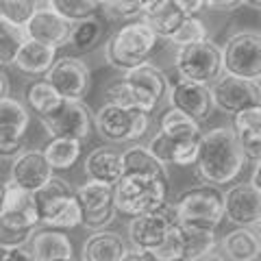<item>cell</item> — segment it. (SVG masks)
Returning <instances> with one entry per match:
<instances>
[{"label":"cell","mask_w":261,"mask_h":261,"mask_svg":"<svg viewBox=\"0 0 261 261\" xmlns=\"http://www.w3.org/2000/svg\"><path fill=\"white\" fill-rule=\"evenodd\" d=\"M196 154H198V142H176L170 166L190 168L196 163Z\"/></svg>","instance_id":"obj_44"},{"label":"cell","mask_w":261,"mask_h":261,"mask_svg":"<svg viewBox=\"0 0 261 261\" xmlns=\"http://www.w3.org/2000/svg\"><path fill=\"white\" fill-rule=\"evenodd\" d=\"M100 9L113 20H130L142 13L144 0H107Z\"/></svg>","instance_id":"obj_40"},{"label":"cell","mask_w":261,"mask_h":261,"mask_svg":"<svg viewBox=\"0 0 261 261\" xmlns=\"http://www.w3.org/2000/svg\"><path fill=\"white\" fill-rule=\"evenodd\" d=\"M120 261H150L148 257L144 255V252H137V250H126L124 255H122Z\"/></svg>","instance_id":"obj_49"},{"label":"cell","mask_w":261,"mask_h":261,"mask_svg":"<svg viewBox=\"0 0 261 261\" xmlns=\"http://www.w3.org/2000/svg\"><path fill=\"white\" fill-rule=\"evenodd\" d=\"M48 7L68 24H76L89 18H96L102 3L100 0H50Z\"/></svg>","instance_id":"obj_31"},{"label":"cell","mask_w":261,"mask_h":261,"mask_svg":"<svg viewBox=\"0 0 261 261\" xmlns=\"http://www.w3.org/2000/svg\"><path fill=\"white\" fill-rule=\"evenodd\" d=\"M233 133H261V107H250L240 113H235Z\"/></svg>","instance_id":"obj_43"},{"label":"cell","mask_w":261,"mask_h":261,"mask_svg":"<svg viewBox=\"0 0 261 261\" xmlns=\"http://www.w3.org/2000/svg\"><path fill=\"white\" fill-rule=\"evenodd\" d=\"M224 218L238 228H252L261 222V192L250 183H235L224 192Z\"/></svg>","instance_id":"obj_15"},{"label":"cell","mask_w":261,"mask_h":261,"mask_svg":"<svg viewBox=\"0 0 261 261\" xmlns=\"http://www.w3.org/2000/svg\"><path fill=\"white\" fill-rule=\"evenodd\" d=\"M46 163L55 172H68L76 166L81 157V142L74 140H50L48 146L42 150Z\"/></svg>","instance_id":"obj_29"},{"label":"cell","mask_w":261,"mask_h":261,"mask_svg":"<svg viewBox=\"0 0 261 261\" xmlns=\"http://www.w3.org/2000/svg\"><path fill=\"white\" fill-rule=\"evenodd\" d=\"M166 202H168L166 178L122 176L113 185V207H116V214H124L130 218L154 214Z\"/></svg>","instance_id":"obj_4"},{"label":"cell","mask_w":261,"mask_h":261,"mask_svg":"<svg viewBox=\"0 0 261 261\" xmlns=\"http://www.w3.org/2000/svg\"><path fill=\"white\" fill-rule=\"evenodd\" d=\"M224 74L259 83L261 79V37L257 31H240L220 46Z\"/></svg>","instance_id":"obj_6"},{"label":"cell","mask_w":261,"mask_h":261,"mask_svg":"<svg viewBox=\"0 0 261 261\" xmlns=\"http://www.w3.org/2000/svg\"><path fill=\"white\" fill-rule=\"evenodd\" d=\"M29 124H31V113L27 109V105L15 100L11 96L0 100V128H11V130L27 133Z\"/></svg>","instance_id":"obj_35"},{"label":"cell","mask_w":261,"mask_h":261,"mask_svg":"<svg viewBox=\"0 0 261 261\" xmlns=\"http://www.w3.org/2000/svg\"><path fill=\"white\" fill-rule=\"evenodd\" d=\"M205 39H209L207 37V24H205V20H200L198 15H196V18H185L181 24H178L176 31L168 37V42L176 48H185V46L205 42Z\"/></svg>","instance_id":"obj_36"},{"label":"cell","mask_w":261,"mask_h":261,"mask_svg":"<svg viewBox=\"0 0 261 261\" xmlns=\"http://www.w3.org/2000/svg\"><path fill=\"white\" fill-rule=\"evenodd\" d=\"M35 9L37 3H33V0H0V20L24 29Z\"/></svg>","instance_id":"obj_38"},{"label":"cell","mask_w":261,"mask_h":261,"mask_svg":"<svg viewBox=\"0 0 261 261\" xmlns=\"http://www.w3.org/2000/svg\"><path fill=\"white\" fill-rule=\"evenodd\" d=\"M209 92L214 107L228 116H235L250 107H261V87L252 81L222 74L214 85H209Z\"/></svg>","instance_id":"obj_13"},{"label":"cell","mask_w":261,"mask_h":261,"mask_svg":"<svg viewBox=\"0 0 261 261\" xmlns=\"http://www.w3.org/2000/svg\"><path fill=\"white\" fill-rule=\"evenodd\" d=\"M0 222L15 231H37L39 226V214L33 200V194L20 190V187L11 185L7 181L5 202L3 211H0Z\"/></svg>","instance_id":"obj_17"},{"label":"cell","mask_w":261,"mask_h":261,"mask_svg":"<svg viewBox=\"0 0 261 261\" xmlns=\"http://www.w3.org/2000/svg\"><path fill=\"white\" fill-rule=\"evenodd\" d=\"M255 190L261 192V168H259V163H255V170H252V176H250V181H248Z\"/></svg>","instance_id":"obj_50"},{"label":"cell","mask_w":261,"mask_h":261,"mask_svg":"<svg viewBox=\"0 0 261 261\" xmlns=\"http://www.w3.org/2000/svg\"><path fill=\"white\" fill-rule=\"evenodd\" d=\"M81 222H83V216H81V207H79V202H76V198H72L68 205H65L59 214L57 216H53L48 222H44V224H48L50 228H55V231H70V228H76V226H81Z\"/></svg>","instance_id":"obj_39"},{"label":"cell","mask_w":261,"mask_h":261,"mask_svg":"<svg viewBox=\"0 0 261 261\" xmlns=\"http://www.w3.org/2000/svg\"><path fill=\"white\" fill-rule=\"evenodd\" d=\"M9 94H11V81L3 70H0V100H5Z\"/></svg>","instance_id":"obj_48"},{"label":"cell","mask_w":261,"mask_h":261,"mask_svg":"<svg viewBox=\"0 0 261 261\" xmlns=\"http://www.w3.org/2000/svg\"><path fill=\"white\" fill-rule=\"evenodd\" d=\"M24 42H27L24 29L0 20V65H13L15 55H18Z\"/></svg>","instance_id":"obj_37"},{"label":"cell","mask_w":261,"mask_h":261,"mask_svg":"<svg viewBox=\"0 0 261 261\" xmlns=\"http://www.w3.org/2000/svg\"><path fill=\"white\" fill-rule=\"evenodd\" d=\"M55 174L46 163L42 150H22L9 168V183L29 194H35Z\"/></svg>","instance_id":"obj_16"},{"label":"cell","mask_w":261,"mask_h":261,"mask_svg":"<svg viewBox=\"0 0 261 261\" xmlns=\"http://www.w3.org/2000/svg\"><path fill=\"white\" fill-rule=\"evenodd\" d=\"M27 133L11 128H0V159H15L24 150Z\"/></svg>","instance_id":"obj_42"},{"label":"cell","mask_w":261,"mask_h":261,"mask_svg":"<svg viewBox=\"0 0 261 261\" xmlns=\"http://www.w3.org/2000/svg\"><path fill=\"white\" fill-rule=\"evenodd\" d=\"M174 3L185 18H196V15L205 9V0H174Z\"/></svg>","instance_id":"obj_45"},{"label":"cell","mask_w":261,"mask_h":261,"mask_svg":"<svg viewBox=\"0 0 261 261\" xmlns=\"http://www.w3.org/2000/svg\"><path fill=\"white\" fill-rule=\"evenodd\" d=\"M244 163L246 159L231 126H216L200 135L194 168L202 183L214 187L233 183L242 174Z\"/></svg>","instance_id":"obj_1"},{"label":"cell","mask_w":261,"mask_h":261,"mask_svg":"<svg viewBox=\"0 0 261 261\" xmlns=\"http://www.w3.org/2000/svg\"><path fill=\"white\" fill-rule=\"evenodd\" d=\"M150 126V116L137 109H120L105 102L94 116V128L111 144L140 142Z\"/></svg>","instance_id":"obj_7"},{"label":"cell","mask_w":261,"mask_h":261,"mask_svg":"<svg viewBox=\"0 0 261 261\" xmlns=\"http://www.w3.org/2000/svg\"><path fill=\"white\" fill-rule=\"evenodd\" d=\"M185 20V15L176 7L174 0H144V9L140 13V22L146 24L159 39H166L176 31V27Z\"/></svg>","instance_id":"obj_19"},{"label":"cell","mask_w":261,"mask_h":261,"mask_svg":"<svg viewBox=\"0 0 261 261\" xmlns=\"http://www.w3.org/2000/svg\"><path fill=\"white\" fill-rule=\"evenodd\" d=\"M105 98H107V105H113V107H120V109H137V111H144V113H150L159 107V102L150 98L148 94H144L142 89H137L133 85H128L124 79L116 81L107 87L105 92Z\"/></svg>","instance_id":"obj_26"},{"label":"cell","mask_w":261,"mask_h":261,"mask_svg":"<svg viewBox=\"0 0 261 261\" xmlns=\"http://www.w3.org/2000/svg\"><path fill=\"white\" fill-rule=\"evenodd\" d=\"M122 79H124L128 85L142 89L144 94L154 98L159 105L163 100V96H168V76L152 63H144V65H140V68L126 72Z\"/></svg>","instance_id":"obj_27"},{"label":"cell","mask_w":261,"mask_h":261,"mask_svg":"<svg viewBox=\"0 0 261 261\" xmlns=\"http://www.w3.org/2000/svg\"><path fill=\"white\" fill-rule=\"evenodd\" d=\"M159 44V37L140 20L126 22L105 44V61L120 72H130L148 63Z\"/></svg>","instance_id":"obj_2"},{"label":"cell","mask_w":261,"mask_h":261,"mask_svg":"<svg viewBox=\"0 0 261 261\" xmlns=\"http://www.w3.org/2000/svg\"><path fill=\"white\" fill-rule=\"evenodd\" d=\"M176 214H174V205L166 202L161 209H157L154 214H144V216H135L128 220L126 224V235L130 242V250L137 252H148L152 248H157L163 242V238L168 235V231L172 226H176Z\"/></svg>","instance_id":"obj_10"},{"label":"cell","mask_w":261,"mask_h":261,"mask_svg":"<svg viewBox=\"0 0 261 261\" xmlns=\"http://www.w3.org/2000/svg\"><path fill=\"white\" fill-rule=\"evenodd\" d=\"M178 226L216 231L224 220V192L220 187L200 183L185 190L172 200Z\"/></svg>","instance_id":"obj_3"},{"label":"cell","mask_w":261,"mask_h":261,"mask_svg":"<svg viewBox=\"0 0 261 261\" xmlns=\"http://www.w3.org/2000/svg\"><path fill=\"white\" fill-rule=\"evenodd\" d=\"M174 146H176V142L172 140V137H168V135H163L161 130H157V133L150 137V142H148V146H146V150H148L152 157L161 163V166L168 168L170 163H172Z\"/></svg>","instance_id":"obj_41"},{"label":"cell","mask_w":261,"mask_h":261,"mask_svg":"<svg viewBox=\"0 0 261 261\" xmlns=\"http://www.w3.org/2000/svg\"><path fill=\"white\" fill-rule=\"evenodd\" d=\"M74 198L81 207V216H83L81 226L89 228V231H107L109 224L116 220L113 187L85 181L79 190H74Z\"/></svg>","instance_id":"obj_11"},{"label":"cell","mask_w":261,"mask_h":261,"mask_svg":"<svg viewBox=\"0 0 261 261\" xmlns=\"http://www.w3.org/2000/svg\"><path fill=\"white\" fill-rule=\"evenodd\" d=\"M168 102L170 109H176L192 118L196 124H202L214 116V100L207 85H198L181 76L168 79Z\"/></svg>","instance_id":"obj_12"},{"label":"cell","mask_w":261,"mask_h":261,"mask_svg":"<svg viewBox=\"0 0 261 261\" xmlns=\"http://www.w3.org/2000/svg\"><path fill=\"white\" fill-rule=\"evenodd\" d=\"M159 130L163 135L172 137L174 142H198L200 140V124L176 109H166L159 116Z\"/></svg>","instance_id":"obj_28"},{"label":"cell","mask_w":261,"mask_h":261,"mask_svg":"<svg viewBox=\"0 0 261 261\" xmlns=\"http://www.w3.org/2000/svg\"><path fill=\"white\" fill-rule=\"evenodd\" d=\"M24 96H27V105L33 113H37L39 118L48 116V113H53L59 105L63 102L59 94L55 92V89L48 85L46 79H39V81H33V83L27 87V92H24Z\"/></svg>","instance_id":"obj_30"},{"label":"cell","mask_w":261,"mask_h":261,"mask_svg":"<svg viewBox=\"0 0 261 261\" xmlns=\"http://www.w3.org/2000/svg\"><path fill=\"white\" fill-rule=\"evenodd\" d=\"M46 81L59 94L61 100L83 102V98L92 87V72H89V65L81 57L65 55L57 57L53 68L48 70Z\"/></svg>","instance_id":"obj_9"},{"label":"cell","mask_w":261,"mask_h":261,"mask_svg":"<svg viewBox=\"0 0 261 261\" xmlns=\"http://www.w3.org/2000/svg\"><path fill=\"white\" fill-rule=\"evenodd\" d=\"M5 192H7V181L0 176V211H3V202H5Z\"/></svg>","instance_id":"obj_52"},{"label":"cell","mask_w":261,"mask_h":261,"mask_svg":"<svg viewBox=\"0 0 261 261\" xmlns=\"http://www.w3.org/2000/svg\"><path fill=\"white\" fill-rule=\"evenodd\" d=\"M74 198V190L70 187V183L61 176H53L44 187L33 194L35 200L37 214H39V222H48L53 216H57L59 211Z\"/></svg>","instance_id":"obj_21"},{"label":"cell","mask_w":261,"mask_h":261,"mask_svg":"<svg viewBox=\"0 0 261 261\" xmlns=\"http://www.w3.org/2000/svg\"><path fill=\"white\" fill-rule=\"evenodd\" d=\"M102 33H105V22L98 20V18L76 22V24H72V29H70L68 44L74 46L79 53H87L100 42Z\"/></svg>","instance_id":"obj_32"},{"label":"cell","mask_w":261,"mask_h":261,"mask_svg":"<svg viewBox=\"0 0 261 261\" xmlns=\"http://www.w3.org/2000/svg\"><path fill=\"white\" fill-rule=\"evenodd\" d=\"M122 176L166 178L168 181V168L161 166V163L146 150V146L135 144L122 152Z\"/></svg>","instance_id":"obj_23"},{"label":"cell","mask_w":261,"mask_h":261,"mask_svg":"<svg viewBox=\"0 0 261 261\" xmlns=\"http://www.w3.org/2000/svg\"><path fill=\"white\" fill-rule=\"evenodd\" d=\"M70 29H72V24L61 20L59 15L48 7V3H37L35 13L31 15V20L27 22V27H24V35H27L29 42H35V44L59 50L61 46L68 44Z\"/></svg>","instance_id":"obj_14"},{"label":"cell","mask_w":261,"mask_h":261,"mask_svg":"<svg viewBox=\"0 0 261 261\" xmlns=\"http://www.w3.org/2000/svg\"><path fill=\"white\" fill-rule=\"evenodd\" d=\"M0 261H33L27 248H3L0 246Z\"/></svg>","instance_id":"obj_46"},{"label":"cell","mask_w":261,"mask_h":261,"mask_svg":"<svg viewBox=\"0 0 261 261\" xmlns=\"http://www.w3.org/2000/svg\"><path fill=\"white\" fill-rule=\"evenodd\" d=\"M183 238H185V261L196 259L207 252H214L218 246L216 231H207V228H192V226H181Z\"/></svg>","instance_id":"obj_34"},{"label":"cell","mask_w":261,"mask_h":261,"mask_svg":"<svg viewBox=\"0 0 261 261\" xmlns=\"http://www.w3.org/2000/svg\"><path fill=\"white\" fill-rule=\"evenodd\" d=\"M146 257L150 261H185V238L181 226H172L168 231V235L163 238V242L157 248H152L146 252Z\"/></svg>","instance_id":"obj_33"},{"label":"cell","mask_w":261,"mask_h":261,"mask_svg":"<svg viewBox=\"0 0 261 261\" xmlns=\"http://www.w3.org/2000/svg\"><path fill=\"white\" fill-rule=\"evenodd\" d=\"M220 246H222V252H224L222 257L228 261H257L261 252L259 235L252 228L235 226L233 231H228L222 238Z\"/></svg>","instance_id":"obj_25"},{"label":"cell","mask_w":261,"mask_h":261,"mask_svg":"<svg viewBox=\"0 0 261 261\" xmlns=\"http://www.w3.org/2000/svg\"><path fill=\"white\" fill-rule=\"evenodd\" d=\"M190 261H226L220 252H207V255H200V257H196V259H190Z\"/></svg>","instance_id":"obj_51"},{"label":"cell","mask_w":261,"mask_h":261,"mask_svg":"<svg viewBox=\"0 0 261 261\" xmlns=\"http://www.w3.org/2000/svg\"><path fill=\"white\" fill-rule=\"evenodd\" d=\"M126 250V242L116 231H96L85 240L81 261H120Z\"/></svg>","instance_id":"obj_22"},{"label":"cell","mask_w":261,"mask_h":261,"mask_svg":"<svg viewBox=\"0 0 261 261\" xmlns=\"http://www.w3.org/2000/svg\"><path fill=\"white\" fill-rule=\"evenodd\" d=\"M55 61H57L55 48H48V46L29 42L27 39L18 50V55H15L13 65L27 76H46Z\"/></svg>","instance_id":"obj_24"},{"label":"cell","mask_w":261,"mask_h":261,"mask_svg":"<svg viewBox=\"0 0 261 261\" xmlns=\"http://www.w3.org/2000/svg\"><path fill=\"white\" fill-rule=\"evenodd\" d=\"M87 181L113 187L122 178V152L111 146H98L85 159Z\"/></svg>","instance_id":"obj_20"},{"label":"cell","mask_w":261,"mask_h":261,"mask_svg":"<svg viewBox=\"0 0 261 261\" xmlns=\"http://www.w3.org/2000/svg\"><path fill=\"white\" fill-rule=\"evenodd\" d=\"M29 255L33 261H63L74 257V246L63 231L37 228L29 240Z\"/></svg>","instance_id":"obj_18"},{"label":"cell","mask_w":261,"mask_h":261,"mask_svg":"<svg viewBox=\"0 0 261 261\" xmlns=\"http://www.w3.org/2000/svg\"><path fill=\"white\" fill-rule=\"evenodd\" d=\"M174 70H176V76L209 87L224 74L222 50L211 39H205V42H198L185 48H176Z\"/></svg>","instance_id":"obj_5"},{"label":"cell","mask_w":261,"mask_h":261,"mask_svg":"<svg viewBox=\"0 0 261 261\" xmlns=\"http://www.w3.org/2000/svg\"><path fill=\"white\" fill-rule=\"evenodd\" d=\"M244 3H235V0H209L205 3V9L209 11H235Z\"/></svg>","instance_id":"obj_47"},{"label":"cell","mask_w":261,"mask_h":261,"mask_svg":"<svg viewBox=\"0 0 261 261\" xmlns=\"http://www.w3.org/2000/svg\"><path fill=\"white\" fill-rule=\"evenodd\" d=\"M39 122L53 140L85 142L94 133V113L85 102L63 100L53 113L39 118Z\"/></svg>","instance_id":"obj_8"},{"label":"cell","mask_w":261,"mask_h":261,"mask_svg":"<svg viewBox=\"0 0 261 261\" xmlns=\"http://www.w3.org/2000/svg\"><path fill=\"white\" fill-rule=\"evenodd\" d=\"M63 261H79L76 257H70V259H63Z\"/></svg>","instance_id":"obj_53"}]
</instances>
